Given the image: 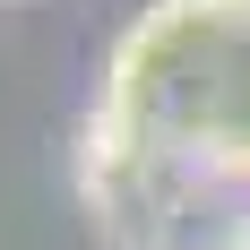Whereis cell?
Masks as SVG:
<instances>
[{
	"instance_id": "obj_1",
	"label": "cell",
	"mask_w": 250,
	"mask_h": 250,
	"mask_svg": "<svg viewBox=\"0 0 250 250\" xmlns=\"http://www.w3.org/2000/svg\"><path fill=\"white\" fill-rule=\"evenodd\" d=\"M86 129L155 155L181 190L250 181V0H155L112 43Z\"/></svg>"
},
{
	"instance_id": "obj_2",
	"label": "cell",
	"mask_w": 250,
	"mask_h": 250,
	"mask_svg": "<svg viewBox=\"0 0 250 250\" xmlns=\"http://www.w3.org/2000/svg\"><path fill=\"white\" fill-rule=\"evenodd\" d=\"M216 250H250V216H233V225L216 233Z\"/></svg>"
}]
</instances>
